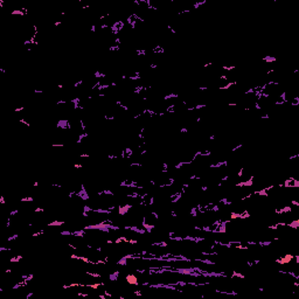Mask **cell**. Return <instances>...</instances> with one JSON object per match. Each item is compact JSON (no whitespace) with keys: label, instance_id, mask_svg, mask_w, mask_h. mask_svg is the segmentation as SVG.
<instances>
[{"label":"cell","instance_id":"6da1fadb","mask_svg":"<svg viewBox=\"0 0 299 299\" xmlns=\"http://www.w3.org/2000/svg\"><path fill=\"white\" fill-rule=\"evenodd\" d=\"M126 280L129 284H132V285H138L139 282H138V278L134 276V275H128L126 276Z\"/></svg>","mask_w":299,"mask_h":299}]
</instances>
